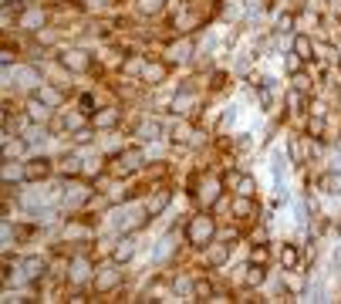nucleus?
Wrapping results in <instances>:
<instances>
[{
	"mask_svg": "<svg viewBox=\"0 0 341 304\" xmlns=\"http://www.w3.org/2000/svg\"><path fill=\"white\" fill-rule=\"evenodd\" d=\"M213 220L210 216H196L193 223H189V230H186V240L189 244H196V247H203V244H210V236H213Z\"/></svg>",
	"mask_w": 341,
	"mask_h": 304,
	"instance_id": "nucleus-1",
	"label": "nucleus"
},
{
	"mask_svg": "<svg viewBox=\"0 0 341 304\" xmlns=\"http://www.w3.org/2000/svg\"><path fill=\"white\" fill-rule=\"evenodd\" d=\"M142 166V152H139V149H128V152H122V156H118V172H135V169Z\"/></svg>",
	"mask_w": 341,
	"mask_h": 304,
	"instance_id": "nucleus-2",
	"label": "nucleus"
},
{
	"mask_svg": "<svg viewBox=\"0 0 341 304\" xmlns=\"http://www.w3.org/2000/svg\"><path fill=\"white\" fill-rule=\"evenodd\" d=\"M47 169H51V162H47V159H31V166L24 169V179H44Z\"/></svg>",
	"mask_w": 341,
	"mask_h": 304,
	"instance_id": "nucleus-3",
	"label": "nucleus"
},
{
	"mask_svg": "<svg viewBox=\"0 0 341 304\" xmlns=\"http://www.w3.org/2000/svg\"><path fill=\"white\" fill-rule=\"evenodd\" d=\"M294 54L301 57V61H311V57H314V44H311V37L297 34V37H294Z\"/></svg>",
	"mask_w": 341,
	"mask_h": 304,
	"instance_id": "nucleus-4",
	"label": "nucleus"
},
{
	"mask_svg": "<svg viewBox=\"0 0 341 304\" xmlns=\"http://www.w3.org/2000/svg\"><path fill=\"white\" fill-rule=\"evenodd\" d=\"M169 200H172V193H169V190H162L159 196H152V200H149V206H146V210H149V216H159L162 210L169 206Z\"/></svg>",
	"mask_w": 341,
	"mask_h": 304,
	"instance_id": "nucleus-5",
	"label": "nucleus"
},
{
	"mask_svg": "<svg viewBox=\"0 0 341 304\" xmlns=\"http://www.w3.org/2000/svg\"><path fill=\"white\" fill-rule=\"evenodd\" d=\"M41 270H44V257H27L24 260V277H27V281H37Z\"/></svg>",
	"mask_w": 341,
	"mask_h": 304,
	"instance_id": "nucleus-6",
	"label": "nucleus"
},
{
	"mask_svg": "<svg viewBox=\"0 0 341 304\" xmlns=\"http://www.w3.org/2000/svg\"><path fill=\"white\" fill-rule=\"evenodd\" d=\"M68 68H75V71H81V68H88V54H81V51H68V54L61 57Z\"/></svg>",
	"mask_w": 341,
	"mask_h": 304,
	"instance_id": "nucleus-7",
	"label": "nucleus"
},
{
	"mask_svg": "<svg viewBox=\"0 0 341 304\" xmlns=\"http://www.w3.org/2000/svg\"><path fill=\"white\" fill-rule=\"evenodd\" d=\"M132 254H135V240H132V236H125V240H122V244L115 247V260L122 264V260H128Z\"/></svg>",
	"mask_w": 341,
	"mask_h": 304,
	"instance_id": "nucleus-8",
	"label": "nucleus"
},
{
	"mask_svg": "<svg viewBox=\"0 0 341 304\" xmlns=\"http://www.w3.org/2000/svg\"><path fill=\"white\" fill-rule=\"evenodd\" d=\"M321 190L341 193V172H328V176H321Z\"/></svg>",
	"mask_w": 341,
	"mask_h": 304,
	"instance_id": "nucleus-9",
	"label": "nucleus"
},
{
	"mask_svg": "<svg viewBox=\"0 0 341 304\" xmlns=\"http://www.w3.org/2000/svg\"><path fill=\"white\" fill-rule=\"evenodd\" d=\"M237 193L250 200L253 193H257V183H253V176H240V183H237Z\"/></svg>",
	"mask_w": 341,
	"mask_h": 304,
	"instance_id": "nucleus-10",
	"label": "nucleus"
},
{
	"mask_svg": "<svg viewBox=\"0 0 341 304\" xmlns=\"http://www.w3.org/2000/svg\"><path fill=\"white\" fill-rule=\"evenodd\" d=\"M193 294H196V301H206V297L213 294V287H210V281H196L193 284Z\"/></svg>",
	"mask_w": 341,
	"mask_h": 304,
	"instance_id": "nucleus-11",
	"label": "nucleus"
},
{
	"mask_svg": "<svg viewBox=\"0 0 341 304\" xmlns=\"http://www.w3.org/2000/svg\"><path fill=\"white\" fill-rule=\"evenodd\" d=\"M281 264H284L287 270L294 267V264H297V247H291V244H287V247H284V254H281Z\"/></svg>",
	"mask_w": 341,
	"mask_h": 304,
	"instance_id": "nucleus-12",
	"label": "nucleus"
},
{
	"mask_svg": "<svg viewBox=\"0 0 341 304\" xmlns=\"http://www.w3.org/2000/svg\"><path fill=\"white\" fill-rule=\"evenodd\" d=\"M139 11H142V14H159L162 11V0H139Z\"/></svg>",
	"mask_w": 341,
	"mask_h": 304,
	"instance_id": "nucleus-13",
	"label": "nucleus"
},
{
	"mask_svg": "<svg viewBox=\"0 0 341 304\" xmlns=\"http://www.w3.org/2000/svg\"><path fill=\"white\" fill-rule=\"evenodd\" d=\"M31 118H34V122H44V118H47V105H41V101H31Z\"/></svg>",
	"mask_w": 341,
	"mask_h": 304,
	"instance_id": "nucleus-14",
	"label": "nucleus"
},
{
	"mask_svg": "<svg viewBox=\"0 0 341 304\" xmlns=\"http://www.w3.org/2000/svg\"><path fill=\"white\" fill-rule=\"evenodd\" d=\"M115 118H118V112H115V108H105L102 115H95V122H98V125H115Z\"/></svg>",
	"mask_w": 341,
	"mask_h": 304,
	"instance_id": "nucleus-15",
	"label": "nucleus"
},
{
	"mask_svg": "<svg viewBox=\"0 0 341 304\" xmlns=\"http://www.w3.org/2000/svg\"><path fill=\"white\" fill-rule=\"evenodd\" d=\"M162 75H166V68H162V65H149L146 68V78L149 81H162Z\"/></svg>",
	"mask_w": 341,
	"mask_h": 304,
	"instance_id": "nucleus-16",
	"label": "nucleus"
},
{
	"mask_svg": "<svg viewBox=\"0 0 341 304\" xmlns=\"http://www.w3.org/2000/svg\"><path fill=\"white\" fill-rule=\"evenodd\" d=\"M260 281H263V264H260V270L250 267V274H247V284H250V287H253V284H260Z\"/></svg>",
	"mask_w": 341,
	"mask_h": 304,
	"instance_id": "nucleus-17",
	"label": "nucleus"
},
{
	"mask_svg": "<svg viewBox=\"0 0 341 304\" xmlns=\"http://www.w3.org/2000/svg\"><path fill=\"white\" fill-rule=\"evenodd\" d=\"M64 172H71V176L81 172V162H78V159H64Z\"/></svg>",
	"mask_w": 341,
	"mask_h": 304,
	"instance_id": "nucleus-18",
	"label": "nucleus"
},
{
	"mask_svg": "<svg viewBox=\"0 0 341 304\" xmlns=\"http://www.w3.org/2000/svg\"><path fill=\"white\" fill-rule=\"evenodd\" d=\"M210 260H213V264H223V260H227V247H216L213 254H210Z\"/></svg>",
	"mask_w": 341,
	"mask_h": 304,
	"instance_id": "nucleus-19",
	"label": "nucleus"
},
{
	"mask_svg": "<svg viewBox=\"0 0 341 304\" xmlns=\"http://www.w3.org/2000/svg\"><path fill=\"white\" fill-rule=\"evenodd\" d=\"M75 142H81V146L91 142V129H78V132H75Z\"/></svg>",
	"mask_w": 341,
	"mask_h": 304,
	"instance_id": "nucleus-20",
	"label": "nucleus"
},
{
	"mask_svg": "<svg viewBox=\"0 0 341 304\" xmlns=\"http://www.w3.org/2000/svg\"><path fill=\"white\" fill-rule=\"evenodd\" d=\"M115 281H118V274H105L102 281H98V287H102V291H105V287H112Z\"/></svg>",
	"mask_w": 341,
	"mask_h": 304,
	"instance_id": "nucleus-21",
	"label": "nucleus"
},
{
	"mask_svg": "<svg viewBox=\"0 0 341 304\" xmlns=\"http://www.w3.org/2000/svg\"><path fill=\"white\" fill-rule=\"evenodd\" d=\"M250 260H253V264H263V260H267V250H263V247H257V250L250 254Z\"/></svg>",
	"mask_w": 341,
	"mask_h": 304,
	"instance_id": "nucleus-22",
	"label": "nucleus"
},
{
	"mask_svg": "<svg viewBox=\"0 0 341 304\" xmlns=\"http://www.w3.org/2000/svg\"><path fill=\"white\" fill-rule=\"evenodd\" d=\"M291 105H294V112H297V108L304 105V95H301V91H294V95H291Z\"/></svg>",
	"mask_w": 341,
	"mask_h": 304,
	"instance_id": "nucleus-23",
	"label": "nucleus"
},
{
	"mask_svg": "<svg viewBox=\"0 0 341 304\" xmlns=\"http://www.w3.org/2000/svg\"><path fill=\"white\" fill-rule=\"evenodd\" d=\"M91 105H95V101H91L88 95H85V98H81V112H88V115H91V112H95V108H91Z\"/></svg>",
	"mask_w": 341,
	"mask_h": 304,
	"instance_id": "nucleus-24",
	"label": "nucleus"
},
{
	"mask_svg": "<svg viewBox=\"0 0 341 304\" xmlns=\"http://www.w3.org/2000/svg\"><path fill=\"white\" fill-rule=\"evenodd\" d=\"M291 24H294V17H291V14H284V17H281V31H291Z\"/></svg>",
	"mask_w": 341,
	"mask_h": 304,
	"instance_id": "nucleus-25",
	"label": "nucleus"
},
{
	"mask_svg": "<svg viewBox=\"0 0 341 304\" xmlns=\"http://www.w3.org/2000/svg\"><path fill=\"white\" fill-rule=\"evenodd\" d=\"M237 213H250V203H247V196L237 203Z\"/></svg>",
	"mask_w": 341,
	"mask_h": 304,
	"instance_id": "nucleus-26",
	"label": "nucleus"
},
{
	"mask_svg": "<svg viewBox=\"0 0 341 304\" xmlns=\"http://www.w3.org/2000/svg\"><path fill=\"white\" fill-rule=\"evenodd\" d=\"M0 61H4V65H11V61H14V51H11V47H4V54H0Z\"/></svg>",
	"mask_w": 341,
	"mask_h": 304,
	"instance_id": "nucleus-27",
	"label": "nucleus"
}]
</instances>
